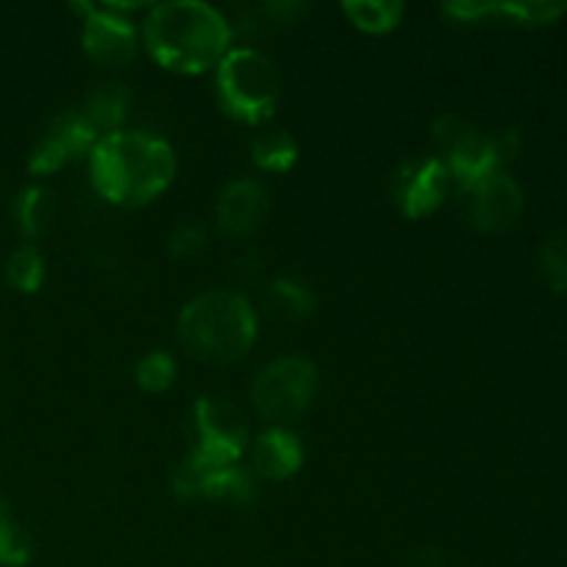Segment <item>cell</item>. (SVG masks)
Instances as JSON below:
<instances>
[{"label": "cell", "mask_w": 567, "mask_h": 567, "mask_svg": "<svg viewBox=\"0 0 567 567\" xmlns=\"http://www.w3.org/2000/svg\"><path fill=\"white\" fill-rule=\"evenodd\" d=\"M249 153H252V164L260 166L264 172L286 175L297 164L299 144L288 131H266L252 138Z\"/></svg>", "instance_id": "obj_17"}, {"label": "cell", "mask_w": 567, "mask_h": 567, "mask_svg": "<svg viewBox=\"0 0 567 567\" xmlns=\"http://www.w3.org/2000/svg\"><path fill=\"white\" fill-rule=\"evenodd\" d=\"M341 11L354 28L374 37L393 31L404 17V6L399 0H343Z\"/></svg>", "instance_id": "obj_18"}, {"label": "cell", "mask_w": 567, "mask_h": 567, "mask_svg": "<svg viewBox=\"0 0 567 567\" xmlns=\"http://www.w3.org/2000/svg\"><path fill=\"white\" fill-rule=\"evenodd\" d=\"M540 269L548 286L567 291V227H559L546 238L540 249Z\"/></svg>", "instance_id": "obj_24"}, {"label": "cell", "mask_w": 567, "mask_h": 567, "mask_svg": "<svg viewBox=\"0 0 567 567\" xmlns=\"http://www.w3.org/2000/svg\"><path fill=\"white\" fill-rule=\"evenodd\" d=\"M266 305L282 321H305L316 310V299L310 288L302 286L299 280H291V277L271 282L269 291H266Z\"/></svg>", "instance_id": "obj_19"}, {"label": "cell", "mask_w": 567, "mask_h": 567, "mask_svg": "<svg viewBox=\"0 0 567 567\" xmlns=\"http://www.w3.org/2000/svg\"><path fill=\"white\" fill-rule=\"evenodd\" d=\"M567 11V3H543V0H518V3H480V0H460V3L443 6V14L454 17V20L476 22L482 17L491 14H507L515 17L518 22H529V25H543V22H554Z\"/></svg>", "instance_id": "obj_14"}, {"label": "cell", "mask_w": 567, "mask_h": 567, "mask_svg": "<svg viewBox=\"0 0 567 567\" xmlns=\"http://www.w3.org/2000/svg\"><path fill=\"white\" fill-rule=\"evenodd\" d=\"M460 208L476 230L502 233L524 214V192L507 172H496L460 188Z\"/></svg>", "instance_id": "obj_8"}, {"label": "cell", "mask_w": 567, "mask_h": 567, "mask_svg": "<svg viewBox=\"0 0 567 567\" xmlns=\"http://www.w3.org/2000/svg\"><path fill=\"white\" fill-rule=\"evenodd\" d=\"M408 567H449V563L437 548H419V551L410 554Z\"/></svg>", "instance_id": "obj_26"}, {"label": "cell", "mask_w": 567, "mask_h": 567, "mask_svg": "<svg viewBox=\"0 0 567 567\" xmlns=\"http://www.w3.org/2000/svg\"><path fill=\"white\" fill-rule=\"evenodd\" d=\"M203 247H205V233L194 225L181 227V230L172 233L169 238V252L175 255V258H192V255H197Z\"/></svg>", "instance_id": "obj_25"}, {"label": "cell", "mask_w": 567, "mask_h": 567, "mask_svg": "<svg viewBox=\"0 0 567 567\" xmlns=\"http://www.w3.org/2000/svg\"><path fill=\"white\" fill-rule=\"evenodd\" d=\"M97 142L100 138L94 136L92 127L83 122L81 111L72 109L50 122L44 136L39 138L37 147L31 150L28 169H31L33 175H50V172H59L61 166H66L70 161L92 153Z\"/></svg>", "instance_id": "obj_11"}, {"label": "cell", "mask_w": 567, "mask_h": 567, "mask_svg": "<svg viewBox=\"0 0 567 567\" xmlns=\"http://www.w3.org/2000/svg\"><path fill=\"white\" fill-rule=\"evenodd\" d=\"M175 150L142 131H116L89 153L94 192L122 208L153 203L175 181Z\"/></svg>", "instance_id": "obj_1"}, {"label": "cell", "mask_w": 567, "mask_h": 567, "mask_svg": "<svg viewBox=\"0 0 567 567\" xmlns=\"http://www.w3.org/2000/svg\"><path fill=\"white\" fill-rule=\"evenodd\" d=\"M282 94L280 66L255 48L227 50L216 64V97L230 120L264 125L271 120Z\"/></svg>", "instance_id": "obj_4"}, {"label": "cell", "mask_w": 567, "mask_h": 567, "mask_svg": "<svg viewBox=\"0 0 567 567\" xmlns=\"http://www.w3.org/2000/svg\"><path fill=\"white\" fill-rule=\"evenodd\" d=\"M302 443L288 430H266L264 435L255 437L252 443V465L266 480H288L302 468Z\"/></svg>", "instance_id": "obj_13"}, {"label": "cell", "mask_w": 567, "mask_h": 567, "mask_svg": "<svg viewBox=\"0 0 567 567\" xmlns=\"http://www.w3.org/2000/svg\"><path fill=\"white\" fill-rule=\"evenodd\" d=\"M233 28L221 11L203 0H172L150 9L144 44L164 70L199 75L230 50Z\"/></svg>", "instance_id": "obj_2"}, {"label": "cell", "mask_w": 567, "mask_h": 567, "mask_svg": "<svg viewBox=\"0 0 567 567\" xmlns=\"http://www.w3.org/2000/svg\"><path fill=\"white\" fill-rule=\"evenodd\" d=\"M432 138L441 147V161L460 188L504 172V161L518 150V136L513 131L502 136H485L480 127L457 114H443L432 125Z\"/></svg>", "instance_id": "obj_5"}, {"label": "cell", "mask_w": 567, "mask_h": 567, "mask_svg": "<svg viewBox=\"0 0 567 567\" xmlns=\"http://www.w3.org/2000/svg\"><path fill=\"white\" fill-rule=\"evenodd\" d=\"M127 109H131V92L122 83H109V86H100L92 97L83 103L81 116L92 133L97 138L111 136V133L120 131L122 120L127 116Z\"/></svg>", "instance_id": "obj_15"}, {"label": "cell", "mask_w": 567, "mask_h": 567, "mask_svg": "<svg viewBox=\"0 0 567 567\" xmlns=\"http://www.w3.org/2000/svg\"><path fill=\"white\" fill-rule=\"evenodd\" d=\"M6 282L20 293H37L44 282V258L33 244L11 249L6 258Z\"/></svg>", "instance_id": "obj_21"}, {"label": "cell", "mask_w": 567, "mask_h": 567, "mask_svg": "<svg viewBox=\"0 0 567 567\" xmlns=\"http://www.w3.org/2000/svg\"><path fill=\"white\" fill-rule=\"evenodd\" d=\"M258 316L252 305L233 291H205L194 297L177 319V338L194 360L230 365L252 349Z\"/></svg>", "instance_id": "obj_3"}, {"label": "cell", "mask_w": 567, "mask_h": 567, "mask_svg": "<svg viewBox=\"0 0 567 567\" xmlns=\"http://www.w3.org/2000/svg\"><path fill=\"white\" fill-rule=\"evenodd\" d=\"M316 391H319V374L310 360L280 358L271 360L255 377L252 404L264 419L291 421L313 404Z\"/></svg>", "instance_id": "obj_7"}, {"label": "cell", "mask_w": 567, "mask_h": 567, "mask_svg": "<svg viewBox=\"0 0 567 567\" xmlns=\"http://www.w3.org/2000/svg\"><path fill=\"white\" fill-rule=\"evenodd\" d=\"M269 214V192L260 181H233L216 203V225L225 236L247 238L264 225Z\"/></svg>", "instance_id": "obj_12"}, {"label": "cell", "mask_w": 567, "mask_h": 567, "mask_svg": "<svg viewBox=\"0 0 567 567\" xmlns=\"http://www.w3.org/2000/svg\"><path fill=\"white\" fill-rule=\"evenodd\" d=\"M255 480L247 468L241 465H227V468L210 471L205 480L203 498H214V502H230V504H247L255 498Z\"/></svg>", "instance_id": "obj_20"}, {"label": "cell", "mask_w": 567, "mask_h": 567, "mask_svg": "<svg viewBox=\"0 0 567 567\" xmlns=\"http://www.w3.org/2000/svg\"><path fill=\"white\" fill-rule=\"evenodd\" d=\"M83 14V50L100 66L120 70L136 55V31L125 17L114 14L109 6L75 3Z\"/></svg>", "instance_id": "obj_10"}, {"label": "cell", "mask_w": 567, "mask_h": 567, "mask_svg": "<svg viewBox=\"0 0 567 567\" xmlns=\"http://www.w3.org/2000/svg\"><path fill=\"white\" fill-rule=\"evenodd\" d=\"M55 214H59V203H55L53 194L42 186H28L22 188L14 197L11 205V216H14V225L28 241H37V238L48 236V230L53 227Z\"/></svg>", "instance_id": "obj_16"}, {"label": "cell", "mask_w": 567, "mask_h": 567, "mask_svg": "<svg viewBox=\"0 0 567 567\" xmlns=\"http://www.w3.org/2000/svg\"><path fill=\"white\" fill-rule=\"evenodd\" d=\"M177 363L169 352H147L136 365V382L144 393H164L175 385Z\"/></svg>", "instance_id": "obj_23"}, {"label": "cell", "mask_w": 567, "mask_h": 567, "mask_svg": "<svg viewBox=\"0 0 567 567\" xmlns=\"http://www.w3.org/2000/svg\"><path fill=\"white\" fill-rule=\"evenodd\" d=\"M249 426L241 408L219 396L197 399L192 410V454L208 468H227L241 460Z\"/></svg>", "instance_id": "obj_6"}, {"label": "cell", "mask_w": 567, "mask_h": 567, "mask_svg": "<svg viewBox=\"0 0 567 567\" xmlns=\"http://www.w3.org/2000/svg\"><path fill=\"white\" fill-rule=\"evenodd\" d=\"M33 557L31 535L14 520L9 504L0 498V567H25Z\"/></svg>", "instance_id": "obj_22"}, {"label": "cell", "mask_w": 567, "mask_h": 567, "mask_svg": "<svg viewBox=\"0 0 567 567\" xmlns=\"http://www.w3.org/2000/svg\"><path fill=\"white\" fill-rule=\"evenodd\" d=\"M454 177L449 175L446 164L441 158L404 161L393 175V199L399 203L404 216L410 219H424V216L435 214L443 203H446L449 192H452Z\"/></svg>", "instance_id": "obj_9"}]
</instances>
